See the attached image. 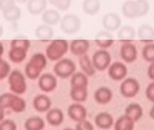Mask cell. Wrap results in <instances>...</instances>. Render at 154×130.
<instances>
[{
	"instance_id": "28",
	"label": "cell",
	"mask_w": 154,
	"mask_h": 130,
	"mask_svg": "<svg viewBox=\"0 0 154 130\" xmlns=\"http://www.w3.org/2000/svg\"><path fill=\"white\" fill-rule=\"evenodd\" d=\"M45 128V121L42 118L33 116L28 118L24 122L25 130H43Z\"/></svg>"
},
{
	"instance_id": "2",
	"label": "cell",
	"mask_w": 154,
	"mask_h": 130,
	"mask_svg": "<svg viewBox=\"0 0 154 130\" xmlns=\"http://www.w3.org/2000/svg\"><path fill=\"white\" fill-rule=\"evenodd\" d=\"M0 106L2 108L10 109L15 113H21L26 109L25 100L14 93H3L0 95Z\"/></svg>"
},
{
	"instance_id": "25",
	"label": "cell",
	"mask_w": 154,
	"mask_h": 130,
	"mask_svg": "<svg viewBox=\"0 0 154 130\" xmlns=\"http://www.w3.org/2000/svg\"><path fill=\"white\" fill-rule=\"evenodd\" d=\"M79 66L82 70V71L88 75V76H93L96 73V68L93 65L92 60L89 59V56L86 53L82 56H79Z\"/></svg>"
},
{
	"instance_id": "11",
	"label": "cell",
	"mask_w": 154,
	"mask_h": 130,
	"mask_svg": "<svg viewBox=\"0 0 154 130\" xmlns=\"http://www.w3.org/2000/svg\"><path fill=\"white\" fill-rule=\"evenodd\" d=\"M122 24L121 17L115 13H107L102 18V24L108 32H114L120 28Z\"/></svg>"
},
{
	"instance_id": "33",
	"label": "cell",
	"mask_w": 154,
	"mask_h": 130,
	"mask_svg": "<svg viewBox=\"0 0 154 130\" xmlns=\"http://www.w3.org/2000/svg\"><path fill=\"white\" fill-rule=\"evenodd\" d=\"M21 9L16 5L3 11V17L9 22H15L21 17Z\"/></svg>"
},
{
	"instance_id": "5",
	"label": "cell",
	"mask_w": 154,
	"mask_h": 130,
	"mask_svg": "<svg viewBox=\"0 0 154 130\" xmlns=\"http://www.w3.org/2000/svg\"><path fill=\"white\" fill-rule=\"evenodd\" d=\"M75 62L69 58H63L57 62L53 67V71L56 76L61 79H67L71 77L76 71Z\"/></svg>"
},
{
	"instance_id": "10",
	"label": "cell",
	"mask_w": 154,
	"mask_h": 130,
	"mask_svg": "<svg viewBox=\"0 0 154 130\" xmlns=\"http://www.w3.org/2000/svg\"><path fill=\"white\" fill-rule=\"evenodd\" d=\"M127 72L126 65L121 62H116L108 67V76L116 81L125 80Z\"/></svg>"
},
{
	"instance_id": "41",
	"label": "cell",
	"mask_w": 154,
	"mask_h": 130,
	"mask_svg": "<svg viewBox=\"0 0 154 130\" xmlns=\"http://www.w3.org/2000/svg\"><path fill=\"white\" fill-rule=\"evenodd\" d=\"M75 130H94V126L91 122L84 119L82 121L77 122Z\"/></svg>"
},
{
	"instance_id": "31",
	"label": "cell",
	"mask_w": 154,
	"mask_h": 130,
	"mask_svg": "<svg viewBox=\"0 0 154 130\" xmlns=\"http://www.w3.org/2000/svg\"><path fill=\"white\" fill-rule=\"evenodd\" d=\"M88 76L86 75L84 72L79 71L75 72L71 76L70 85L71 87H87L88 85Z\"/></svg>"
},
{
	"instance_id": "34",
	"label": "cell",
	"mask_w": 154,
	"mask_h": 130,
	"mask_svg": "<svg viewBox=\"0 0 154 130\" xmlns=\"http://www.w3.org/2000/svg\"><path fill=\"white\" fill-rule=\"evenodd\" d=\"M28 62L42 71V70L45 69V67L47 65V57L43 53L38 52V53L33 54Z\"/></svg>"
},
{
	"instance_id": "19",
	"label": "cell",
	"mask_w": 154,
	"mask_h": 130,
	"mask_svg": "<svg viewBox=\"0 0 154 130\" xmlns=\"http://www.w3.org/2000/svg\"><path fill=\"white\" fill-rule=\"evenodd\" d=\"M95 123L97 128L101 129H109L114 125V119L111 114L107 112H100L95 118Z\"/></svg>"
},
{
	"instance_id": "29",
	"label": "cell",
	"mask_w": 154,
	"mask_h": 130,
	"mask_svg": "<svg viewBox=\"0 0 154 130\" xmlns=\"http://www.w3.org/2000/svg\"><path fill=\"white\" fill-rule=\"evenodd\" d=\"M143 109L142 106L135 102L129 104L125 109V115L131 118L135 122L141 119V118L143 117Z\"/></svg>"
},
{
	"instance_id": "46",
	"label": "cell",
	"mask_w": 154,
	"mask_h": 130,
	"mask_svg": "<svg viewBox=\"0 0 154 130\" xmlns=\"http://www.w3.org/2000/svg\"><path fill=\"white\" fill-rule=\"evenodd\" d=\"M149 115H150V117L152 119H154V106L151 109V110H150V113H149Z\"/></svg>"
},
{
	"instance_id": "8",
	"label": "cell",
	"mask_w": 154,
	"mask_h": 130,
	"mask_svg": "<svg viewBox=\"0 0 154 130\" xmlns=\"http://www.w3.org/2000/svg\"><path fill=\"white\" fill-rule=\"evenodd\" d=\"M140 83L134 78H127L120 85V92L125 98H134L140 91Z\"/></svg>"
},
{
	"instance_id": "18",
	"label": "cell",
	"mask_w": 154,
	"mask_h": 130,
	"mask_svg": "<svg viewBox=\"0 0 154 130\" xmlns=\"http://www.w3.org/2000/svg\"><path fill=\"white\" fill-rule=\"evenodd\" d=\"M46 120L51 126L58 127L61 125V123L64 120V113L60 109L58 108L51 109L50 110L47 111Z\"/></svg>"
},
{
	"instance_id": "21",
	"label": "cell",
	"mask_w": 154,
	"mask_h": 130,
	"mask_svg": "<svg viewBox=\"0 0 154 130\" xmlns=\"http://www.w3.org/2000/svg\"><path fill=\"white\" fill-rule=\"evenodd\" d=\"M137 36L142 42L151 43L154 40V28L150 24H143L139 27Z\"/></svg>"
},
{
	"instance_id": "52",
	"label": "cell",
	"mask_w": 154,
	"mask_h": 130,
	"mask_svg": "<svg viewBox=\"0 0 154 130\" xmlns=\"http://www.w3.org/2000/svg\"><path fill=\"white\" fill-rule=\"evenodd\" d=\"M0 59H1V57H0Z\"/></svg>"
},
{
	"instance_id": "7",
	"label": "cell",
	"mask_w": 154,
	"mask_h": 130,
	"mask_svg": "<svg viewBox=\"0 0 154 130\" xmlns=\"http://www.w3.org/2000/svg\"><path fill=\"white\" fill-rule=\"evenodd\" d=\"M111 54L105 49L97 51L92 57L93 65L96 68V70L99 71H103L108 69V67L111 65Z\"/></svg>"
},
{
	"instance_id": "15",
	"label": "cell",
	"mask_w": 154,
	"mask_h": 130,
	"mask_svg": "<svg viewBox=\"0 0 154 130\" xmlns=\"http://www.w3.org/2000/svg\"><path fill=\"white\" fill-rule=\"evenodd\" d=\"M89 47H90V43L88 40L77 39L71 41L69 45V50L72 54L76 56H82L87 53V52L89 50Z\"/></svg>"
},
{
	"instance_id": "3",
	"label": "cell",
	"mask_w": 154,
	"mask_h": 130,
	"mask_svg": "<svg viewBox=\"0 0 154 130\" xmlns=\"http://www.w3.org/2000/svg\"><path fill=\"white\" fill-rule=\"evenodd\" d=\"M69 43L67 40L56 39L51 42L46 48V57L52 62H57L62 59L69 50Z\"/></svg>"
},
{
	"instance_id": "16",
	"label": "cell",
	"mask_w": 154,
	"mask_h": 130,
	"mask_svg": "<svg viewBox=\"0 0 154 130\" xmlns=\"http://www.w3.org/2000/svg\"><path fill=\"white\" fill-rule=\"evenodd\" d=\"M95 42L101 49H107L114 43L113 34L108 31H100L95 37Z\"/></svg>"
},
{
	"instance_id": "27",
	"label": "cell",
	"mask_w": 154,
	"mask_h": 130,
	"mask_svg": "<svg viewBox=\"0 0 154 130\" xmlns=\"http://www.w3.org/2000/svg\"><path fill=\"white\" fill-rule=\"evenodd\" d=\"M88 88L87 87H71L70 98L73 101L78 103L85 102L88 99Z\"/></svg>"
},
{
	"instance_id": "53",
	"label": "cell",
	"mask_w": 154,
	"mask_h": 130,
	"mask_svg": "<svg viewBox=\"0 0 154 130\" xmlns=\"http://www.w3.org/2000/svg\"><path fill=\"white\" fill-rule=\"evenodd\" d=\"M0 15H1V14H0Z\"/></svg>"
},
{
	"instance_id": "14",
	"label": "cell",
	"mask_w": 154,
	"mask_h": 130,
	"mask_svg": "<svg viewBox=\"0 0 154 130\" xmlns=\"http://www.w3.org/2000/svg\"><path fill=\"white\" fill-rule=\"evenodd\" d=\"M51 100L45 94H39L35 96L32 100V106L38 112H47L51 109Z\"/></svg>"
},
{
	"instance_id": "1",
	"label": "cell",
	"mask_w": 154,
	"mask_h": 130,
	"mask_svg": "<svg viewBox=\"0 0 154 130\" xmlns=\"http://www.w3.org/2000/svg\"><path fill=\"white\" fill-rule=\"evenodd\" d=\"M150 11L147 0H127L122 5V13L128 19H136L145 16Z\"/></svg>"
},
{
	"instance_id": "24",
	"label": "cell",
	"mask_w": 154,
	"mask_h": 130,
	"mask_svg": "<svg viewBox=\"0 0 154 130\" xmlns=\"http://www.w3.org/2000/svg\"><path fill=\"white\" fill-rule=\"evenodd\" d=\"M136 36V32L134 27L130 25H123L117 33L118 40L125 42V43H129L131 41H134Z\"/></svg>"
},
{
	"instance_id": "30",
	"label": "cell",
	"mask_w": 154,
	"mask_h": 130,
	"mask_svg": "<svg viewBox=\"0 0 154 130\" xmlns=\"http://www.w3.org/2000/svg\"><path fill=\"white\" fill-rule=\"evenodd\" d=\"M100 0H84L82 8L87 14L95 15L100 10Z\"/></svg>"
},
{
	"instance_id": "12",
	"label": "cell",
	"mask_w": 154,
	"mask_h": 130,
	"mask_svg": "<svg viewBox=\"0 0 154 130\" xmlns=\"http://www.w3.org/2000/svg\"><path fill=\"white\" fill-rule=\"evenodd\" d=\"M68 115L73 121L79 122L87 119L88 111L82 104L75 102L69 107Z\"/></svg>"
},
{
	"instance_id": "48",
	"label": "cell",
	"mask_w": 154,
	"mask_h": 130,
	"mask_svg": "<svg viewBox=\"0 0 154 130\" xmlns=\"http://www.w3.org/2000/svg\"><path fill=\"white\" fill-rule=\"evenodd\" d=\"M17 3H20V4H23V3H26V2H28L29 0H15Z\"/></svg>"
},
{
	"instance_id": "23",
	"label": "cell",
	"mask_w": 154,
	"mask_h": 130,
	"mask_svg": "<svg viewBox=\"0 0 154 130\" xmlns=\"http://www.w3.org/2000/svg\"><path fill=\"white\" fill-rule=\"evenodd\" d=\"M60 14L55 9H47L42 14V20L45 24L48 25H56L60 22Z\"/></svg>"
},
{
	"instance_id": "32",
	"label": "cell",
	"mask_w": 154,
	"mask_h": 130,
	"mask_svg": "<svg viewBox=\"0 0 154 130\" xmlns=\"http://www.w3.org/2000/svg\"><path fill=\"white\" fill-rule=\"evenodd\" d=\"M27 56V51L21 48H11L8 53V57L11 62L14 63H20L25 60Z\"/></svg>"
},
{
	"instance_id": "40",
	"label": "cell",
	"mask_w": 154,
	"mask_h": 130,
	"mask_svg": "<svg viewBox=\"0 0 154 130\" xmlns=\"http://www.w3.org/2000/svg\"><path fill=\"white\" fill-rule=\"evenodd\" d=\"M0 130H17V126L12 119H4L0 122Z\"/></svg>"
},
{
	"instance_id": "38",
	"label": "cell",
	"mask_w": 154,
	"mask_h": 130,
	"mask_svg": "<svg viewBox=\"0 0 154 130\" xmlns=\"http://www.w3.org/2000/svg\"><path fill=\"white\" fill-rule=\"evenodd\" d=\"M51 5L60 11H66L71 5V0H48Z\"/></svg>"
},
{
	"instance_id": "20",
	"label": "cell",
	"mask_w": 154,
	"mask_h": 130,
	"mask_svg": "<svg viewBox=\"0 0 154 130\" xmlns=\"http://www.w3.org/2000/svg\"><path fill=\"white\" fill-rule=\"evenodd\" d=\"M47 7V0H29L27 10L32 15H38L43 13Z\"/></svg>"
},
{
	"instance_id": "50",
	"label": "cell",
	"mask_w": 154,
	"mask_h": 130,
	"mask_svg": "<svg viewBox=\"0 0 154 130\" xmlns=\"http://www.w3.org/2000/svg\"><path fill=\"white\" fill-rule=\"evenodd\" d=\"M63 130H75V129H73V128H64Z\"/></svg>"
},
{
	"instance_id": "6",
	"label": "cell",
	"mask_w": 154,
	"mask_h": 130,
	"mask_svg": "<svg viewBox=\"0 0 154 130\" xmlns=\"http://www.w3.org/2000/svg\"><path fill=\"white\" fill-rule=\"evenodd\" d=\"M81 27L80 18L74 14H67L60 19V29L67 34H74Z\"/></svg>"
},
{
	"instance_id": "26",
	"label": "cell",
	"mask_w": 154,
	"mask_h": 130,
	"mask_svg": "<svg viewBox=\"0 0 154 130\" xmlns=\"http://www.w3.org/2000/svg\"><path fill=\"white\" fill-rule=\"evenodd\" d=\"M135 121L125 114L119 117L118 119L114 123L115 130H134Z\"/></svg>"
},
{
	"instance_id": "43",
	"label": "cell",
	"mask_w": 154,
	"mask_h": 130,
	"mask_svg": "<svg viewBox=\"0 0 154 130\" xmlns=\"http://www.w3.org/2000/svg\"><path fill=\"white\" fill-rule=\"evenodd\" d=\"M15 0H0V10L3 12L15 5Z\"/></svg>"
},
{
	"instance_id": "9",
	"label": "cell",
	"mask_w": 154,
	"mask_h": 130,
	"mask_svg": "<svg viewBox=\"0 0 154 130\" xmlns=\"http://www.w3.org/2000/svg\"><path fill=\"white\" fill-rule=\"evenodd\" d=\"M58 85L57 78L51 73H43L39 77L38 80V86L40 90L43 92L49 93L53 91Z\"/></svg>"
},
{
	"instance_id": "4",
	"label": "cell",
	"mask_w": 154,
	"mask_h": 130,
	"mask_svg": "<svg viewBox=\"0 0 154 130\" xmlns=\"http://www.w3.org/2000/svg\"><path fill=\"white\" fill-rule=\"evenodd\" d=\"M10 90L16 95L23 94L27 90V83L24 75L18 70H14L8 76Z\"/></svg>"
},
{
	"instance_id": "37",
	"label": "cell",
	"mask_w": 154,
	"mask_h": 130,
	"mask_svg": "<svg viewBox=\"0 0 154 130\" xmlns=\"http://www.w3.org/2000/svg\"><path fill=\"white\" fill-rule=\"evenodd\" d=\"M10 46L11 48H21L28 51L31 46V43L28 39H14L11 41Z\"/></svg>"
},
{
	"instance_id": "22",
	"label": "cell",
	"mask_w": 154,
	"mask_h": 130,
	"mask_svg": "<svg viewBox=\"0 0 154 130\" xmlns=\"http://www.w3.org/2000/svg\"><path fill=\"white\" fill-rule=\"evenodd\" d=\"M34 35L38 40L41 41H49L51 40L54 35V31L51 27V25L48 24H42L39 25L34 32Z\"/></svg>"
},
{
	"instance_id": "51",
	"label": "cell",
	"mask_w": 154,
	"mask_h": 130,
	"mask_svg": "<svg viewBox=\"0 0 154 130\" xmlns=\"http://www.w3.org/2000/svg\"><path fill=\"white\" fill-rule=\"evenodd\" d=\"M153 21H154V17H153Z\"/></svg>"
},
{
	"instance_id": "49",
	"label": "cell",
	"mask_w": 154,
	"mask_h": 130,
	"mask_svg": "<svg viewBox=\"0 0 154 130\" xmlns=\"http://www.w3.org/2000/svg\"><path fill=\"white\" fill-rule=\"evenodd\" d=\"M3 33H4V29H3V26L0 24V37L3 35Z\"/></svg>"
},
{
	"instance_id": "45",
	"label": "cell",
	"mask_w": 154,
	"mask_h": 130,
	"mask_svg": "<svg viewBox=\"0 0 154 130\" xmlns=\"http://www.w3.org/2000/svg\"><path fill=\"white\" fill-rule=\"evenodd\" d=\"M4 117H5V109L0 106V122L4 120Z\"/></svg>"
},
{
	"instance_id": "42",
	"label": "cell",
	"mask_w": 154,
	"mask_h": 130,
	"mask_svg": "<svg viewBox=\"0 0 154 130\" xmlns=\"http://www.w3.org/2000/svg\"><path fill=\"white\" fill-rule=\"evenodd\" d=\"M145 95H146V98L151 102L154 103V81L148 85V87L145 90Z\"/></svg>"
},
{
	"instance_id": "17",
	"label": "cell",
	"mask_w": 154,
	"mask_h": 130,
	"mask_svg": "<svg viewBox=\"0 0 154 130\" xmlns=\"http://www.w3.org/2000/svg\"><path fill=\"white\" fill-rule=\"evenodd\" d=\"M94 99L98 104H107L113 99V92L112 90L106 86L99 87L94 93Z\"/></svg>"
},
{
	"instance_id": "44",
	"label": "cell",
	"mask_w": 154,
	"mask_h": 130,
	"mask_svg": "<svg viewBox=\"0 0 154 130\" xmlns=\"http://www.w3.org/2000/svg\"><path fill=\"white\" fill-rule=\"evenodd\" d=\"M147 74L148 77L154 81V62H152L149 67H148V71H147Z\"/></svg>"
},
{
	"instance_id": "13",
	"label": "cell",
	"mask_w": 154,
	"mask_h": 130,
	"mask_svg": "<svg viewBox=\"0 0 154 130\" xmlns=\"http://www.w3.org/2000/svg\"><path fill=\"white\" fill-rule=\"evenodd\" d=\"M120 55L121 58L127 63L134 62L138 56L137 48L134 43H125L120 49Z\"/></svg>"
},
{
	"instance_id": "47",
	"label": "cell",
	"mask_w": 154,
	"mask_h": 130,
	"mask_svg": "<svg viewBox=\"0 0 154 130\" xmlns=\"http://www.w3.org/2000/svg\"><path fill=\"white\" fill-rule=\"evenodd\" d=\"M3 53H4V45H3V43L0 42V57L2 56Z\"/></svg>"
},
{
	"instance_id": "35",
	"label": "cell",
	"mask_w": 154,
	"mask_h": 130,
	"mask_svg": "<svg viewBox=\"0 0 154 130\" xmlns=\"http://www.w3.org/2000/svg\"><path fill=\"white\" fill-rule=\"evenodd\" d=\"M142 55L144 61L148 62H154V43L146 44L142 50Z\"/></svg>"
},
{
	"instance_id": "36",
	"label": "cell",
	"mask_w": 154,
	"mask_h": 130,
	"mask_svg": "<svg viewBox=\"0 0 154 130\" xmlns=\"http://www.w3.org/2000/svg\"><path fill=\"white\" fill-rule=\"evenodd\" d=\"M24 72H25V75L28 79L30 80H36V79H39V77L41 76V71L38 70L37 68H35L33 65H32L31 63H27L25 65V68H24Z\"/></svg>"
},
{
	"instance_id": "39",
	"label": "cell",
	"mask_w": 154,
	"mask_h": 130,
	"mask_svg": "<svg viewBox=\"0 0 154 130\" xmlns=\"http://www.w3.org/2000/svg\"><path fill=\"white\" fill-rule=\"evenodd\" d=\"M10 72H11V67L9 63L1 58L0 59V81L8 77Z\"/></svg>"
}]
</instances>
